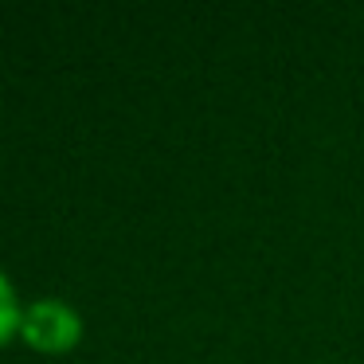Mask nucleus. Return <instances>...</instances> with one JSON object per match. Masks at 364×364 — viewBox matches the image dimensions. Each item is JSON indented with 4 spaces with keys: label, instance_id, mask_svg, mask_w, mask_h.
<instances>
[{
    "label": "nucleus",
    "instance_id": "1",
    "mask_svg": "<svg viewBox=\"0 0 364 364\" xmlns=\"http://www.w3.org/2000/svg\"><path fill=\"white\" fill-rule=\"evenodd\" d=\"M20 337L28 341V348L36 353H71L82 341V317L75 306H67L63 298H36L24 306V317H20Z\"/></svg>",
    "mask_w": 364,
    "mask_h": 364
},
{
    "label": "nucleus",
    "instance_id": "2",
    "mask_svg": "<svg viewBox=\"0 0 364 364\" xmlns=\"http://www.w3.org/2000/svg\"><path fill=\"white\" fill-rule=\"evenodd\" d=\"M20 317H24V306H20L9 274L0 270V345H9L12 337H20Z\"/></svg>",
    "mask_w": 364,
    "mask_h": 364
}]
</instances>
